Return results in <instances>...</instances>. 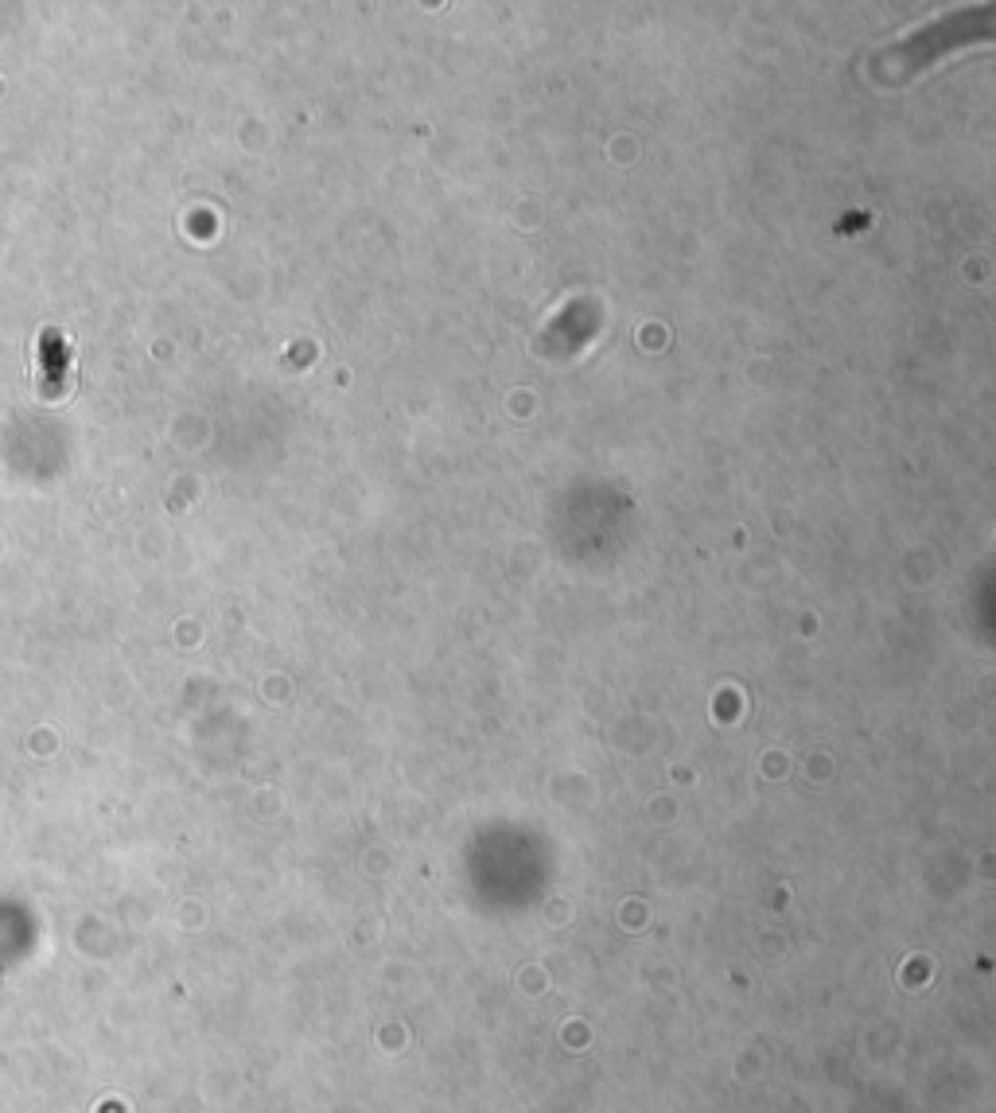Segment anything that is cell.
<instances>
[{
    "label": "cell",
    "instance_id": "1",
    "mask_svg": "<svg viewBox=\"0 0 996 1113\" xmlns=\"http://www.w3.org/2000/svg\"><path fill=\"white\" fill-rule=\"evenodd\" d=\"M39 390H43V397H59L63 394V374H67V355H51V347H47V331L39 335Z\"/></svg>",
    "mask_w": 996,
    "mask_h": 1113
}]
</instances>
